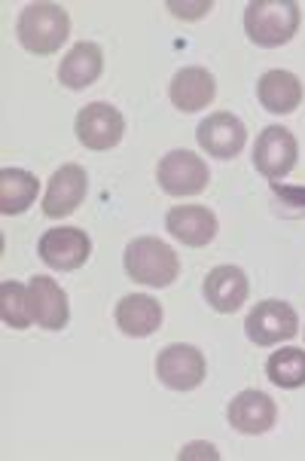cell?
Listing matches in <instances>:
<instances>
[{"label": "cell", "instance_id": "obj_21", "mask_svg": "<svg viewBox=\"0 0 305 461\" xmlns=\"http://www.w3.org/2000/svg\"><path fill=\"white\" fill-rule=\"evenodd\" d=\"M0 318L13 330H25L34 324V312H31V294L28 285L19 281H0Z\"/></svg>", "mask_w": 305, "mask_h": 461}, {"label": "cell", "instance_id": "obj_5", "mask_svg": "<svg viewBox=\"0 0 305 461\" xmlns=\"http://www.w3.org/2000/svg\"><path fill=\"white\" fill-rule=\"evenodd\" d=\"M205 373H208L205 355L195 346L175 342V346L162 348L159 357H156V376L171 392H193V388H199L205 382Z\"/></svg>", "mask_w": 305, "mask_h": 461}, {"label": "cell", "instance_id": "obj_6", "mask_svg": "<svg viewBox=\"0 0 305 461\" xmlns=\"http://www.w3.org/2000/svg\"><path fill=\"white\" fill-rule=\"evenodd\" d=\"M76 138L85 150H111L125 135V120L122 113L116 111L113 104H104V101H95V104H85L80 113H76Z\"/></svg>", "mask_w": 305, "mask_h": 461}, {"label": "cell", "instance_id": "obj_1", "mask_svg": "<svg viewBox=\"0 0 305 461\" xmlns=\"http://www.w3.org/2000/svg\"><path fill=\"white\" fill-rule=\"evenodd\" d=\"M19 43L34 56H52L70 34V15L58 4H28L15 25Z\"/></svg>", "mask_w": 305, "mask_h": 461}, {"label": "cell", "instance_id": "obj_20", "mask_svg": "<svg viewBox=\"0 0 305 461\" xmlns=\"http://www.w3.org/2000/svg\"><path fill=\"white\" fill-rule=\"evenodd\" d=\"M37 199V177L25 168H4L0 171V214L13 217L34 205Z\"/></svg>", "mask_w": 305, "mask_h": 461}, {"label": "cell", "instance_id": "obj_16", "mask_svg": "<svg viewBox=\"0 0 305 461\" xmlns=\"http://www.w3.org/2000/svg\"><path fill=\"white\" fill-rule=\"evenodd\" d=\"M168 232L186 248H205L217 236V217L205 205H181L171 208L166 217Z\"/></svg>", "mask_w": 305, "mask_h": 461}, {"label": "cell", "instance_id": "obj_25", "mask_svg": "<svg viewBox=\"0 0 305 461\" xmlns=\"http://www.w3.org/2000/svg\"><path fill=\"white\" fill-rule=\"evenodd\" d=\"M193 456H208V458H217V449L214 447H205V443H190L184 452H181V458H193Z\"/></svg>", "mask_w": 305, "mask_h": 461}, {"label": "cell", "instance_id": "obj_2", "mask_svg": "<svg viewBox=\"0 0 305 461\" xmlns=\"http://www.w3.org/2000/svg\"><path fill=\"white\" fill-rule=\"evenodd\" d=\"M302 10L296 0H250L245 10V31L256 46H284L300 28Z\"/></svg>", "mask_w": 305, "mask_h": 461}, {"label": "cell", "instance_id": "obj_3", "mask_svg": "<svg viewBox=\"0 0 305 461\" xmlns=\"http://www.w3.org/2000/svg\"><path fill=\"white\" fill-rule=\"evenodd\" d=\"M122 260L129 278L147 287H168L181 276V260H177L175 248L156 236H138L135 241H129Z\"/></svg>", "mask_w": 305, "mask_h": 461}, {"label": "cell", "instance_id": "obj_7", "mask_svg": "<svg viewBox=\"0 0 305 461\" xmlns=\"http://www.w3.org/2000/svg\"><path fill=\"white\" fill-rule=\"evenodd\" d=\"M40 260L49 266V269L58 272H74L89 260L92 254V239L85 236L76 226H58V230H46L40 236Z\"/></svg>", "mask_w": 305, "mask_h": 461}, {"label": "cell", "instance_id": "obj_24", "mask_svg": "<svg viewBox=\"0 0 305 461\" xmlns=\"http://www.w3.org/2000/svg\"><path fill=\"white\" fill-rule=\"evenodd\" d=\"M272 190H275V196L296 202L293 208H305V190H287V186H278V184H272Z\"/></svg>", "mask_w": 305, "mask_h": 461}, {"label": "cell", "instance_id": "obj_11", "mask_svg": "<svg viewBox=\"0 0 305 461\" xmlns=\"http://www.w3.org/2000/svg\"><path fill=\"white\" fill-rule=\"evenodd\" d=\"M195 138H199V147L208 156H214V159H232L245 147L247 129L236 113H211L208 120L199 122Z\"/></svg>", "mask_w": 305, "mask_h": 461}, {"label": "cell", "instance_id": "obj_8", "mask_svg": "<svg viewBox=\"0 0 305 461\" xmlns=\"http://www.w3.org/2000/svg\"><path fill=\"white\" fill-rule=\"evenodd\" d=\"M159 186L168 196H195L208 186V166L190 150H171L159 159Z\"/></svg>", "mask_w": 305, "mask_h": 461}, {"label": "cell", "instance_id": "obj_10", "mask_svg": "<svg viewBox=\"0 0 305 461\" xmlns=\"http://www.w3.org/2000/svg\"><path fill=\"white\" fill-rule=\"evenodd\" d=\"M85 190H89V177H85L83 166H61L56 175L49 177V186H46V196H43V214L58 221V217L74 214L76 208L83 205Z\"/></svg>", "mask_w": 305, "mask_h": 461}, {"label": "cell", "instance_id": "obj_19", "mask_svg": "<svg viewBox=\"0 0 305 461\" xmlns=\"http://www.w3.org/2000/svg\"><path fill=\"white\" fill-rule=\"evenodd\" d=\"M116 324L125 336H150L159 330L162 324V306L147 294H131V296H122L120 306H116Z\"/></svg>", "mask_w": 305, "mask_h": 461}, {"label": "cell", "instance_id": "obj_23", "mask_svg": "<svg viewBox=\"0 0 305 461\" xmlns=\"http://www.w3.org/2000/svg\"><path fill=\"white\" fill-rule=\"evenodd\" d=\"M168 10L175 15H181V19H199L202 13L211 10V0H202V4H177V0H171Z\"/></svg>", "mask_w": 305, "mask_h": 461}, {"label": "cell", "instance_id": "obj_18", "mask_svg": "<svg viewBox=\"0 0 305 461\" xmlns=\"http://www.w3.org/2000/svg\"><path fill=\"white\" fill-rule=\"evenodd\" d=\"M256 98L269 113H293L302 104V83L291 70H265L256 83Z\"/></svg>", "mask_w": 305, "mask_h": 461}, {"label": "cell", "instance_id": "obj_9", "mask_svg": "<svg viewBox=\"0 0 305 461\" xmlns=\"http://www.w3.org/2000/svg\"><path fill=\"white\" fill-rule=\"evenodd\" d=\"M296 156H300V147H296V138L291 129L269 126L256 138L254 166L263 177H269V181H278V177L291 175L296 166Z\"/></svg>", "mask_w": 305, "mask_h": 461}, {"label": "cell", "instance_id": "obj_4", "mask_svg": "<svg viewBox=\"0 0 305 461\" xmlns=\"http://www.w3.org/2000/svg\"><path fill=\"white\" fill-rule=\"evenodd\" d=\"M247 339L254 346H278V342H287L300 333V315L291 303L284 300H263L250 309L247 321H245Z\"/></svg>", "mask_w": 305, "mask_h": 461}, {"label": "cell", "instance_id": "obj_15", "mask_svg": "<svg viewBox=\"0 0 305 461\" xmlns=\"http://www.w3.org/2000/svg\"><path fill=\"white\" fill-rule=\"evenodd\" d=\"M226 419L229 425L236 428L241 434H265L278 419V410H275V401L263 392H241L232 397L229 410H226Z\"/></svg>", "mask_w": 305, "mask_h": 461}, {"label": "cell", "instance_id": "obj_13", "mask_svg": "<svg viewBox=\"0 0 305 461\" xmlns=\"http://www.w3.org/2000/svg\"><path fill=\"white\" fill-rule=\"evenodd\" d=\"M28 294H31V312H34V324L43 330H61L70 318L67 306V294L61 291L58 281H52L49 276H34L28 281Z\"/></svg>", "mask_w": 305, "mask_h": 461}, {"label": "cell", "instance_id": "obj_22", "mask_svg": "<svg viewBox=\"0 0 305 461\" xmlns=\"http://www.w3.org/2000/svg\"><path fill=\"white\" fill-rule=\"evenodd\" d=\"M265 376L278 388H302L305 385V351L281 348L265 361Z\"/></svg>", "mask_w": 305, "mask_h": 461}, {"label": "cell", "instance_id": "obj_17", "mask_svg": "<svg viewBox=\"0 0 305 461\" xmlns=\"http://www.w3.org/2000/svg\"><path fill=\"white\" fill-rule=\"evenodd\" d=\"M101 70H104V52H101V46L92 41H80L65 59H61L58 80L61 86H67V89L80 92V89H89V86L98 80Z\"/></svg>", "mask_w": 305, "mask_h": 461}, {"label": "cell", "instance_id": "obj_12", "mask_svg": "<svg viewBox=\"0 0 305 461\" xmlns=\"http://www.w3.org/2000/svg\"><path fill=\"white\" fill-rule=\"evenodd\" d=\"M217 95V83H214V74L208 68H199V65H190V68H181L175 74V80L168 86V98L177 111L184 113H195V111H205V107L214 101Z\"/></svg>", "mask_w": 305, "mask_h": 461}, {"label": "cell", "instance_id": "obj_14", "mask_svg": "<svg viewBox=\"0 0 305 461\" xmlns=\"http://www.w3.org/2000/svg\"><path fill=\"white\" fill-rule=\"evenodd\" d=\"M250 294V281L238 266H217V269L208 272L205 278V300L208 306L220 315H232L245 306Z\"/></svg>", "mask_w": 305, "mask_h": 461}]
</instances>
